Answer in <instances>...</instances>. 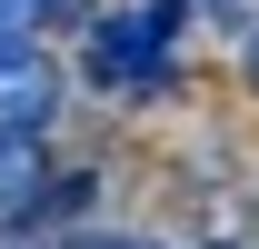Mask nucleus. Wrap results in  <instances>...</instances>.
<instances>
[{
  "label": "nucleus",
  "instance_id": "obj_6",
  "mask_svg": "<svg viewBox=\"0 0 259 249\" xmlns=\"http://www.w3.org/2000/svg\"><path fill=\"white\" fill-rule=\"evenodd\" d=\"M50 239H60V229H50L40 210H20V219H0V249H50Z\"/></svg>",
  "mask_w": 259,
  "mask_h": 249
},
{
  "label": "nucleus",
  "instance_id": "obj_3",
  "mask_svg": "<svg viewBox=\"0 0 259 249\" xmlns=\"http://www.w3.org/2000/svg\"><path fill=\"white\" fill-rule=\"evenodd\" d=\"M40 189H50V140H0V219L40 210Z\"/></svg>",
  "mask_w": 259,
  "mask_h": 249
},
{
  "label": "nucleus",
  "instance_id": "obj_4",
  "mask_svg": "<svg viewBox=\"0 0 259 249\" xmlns=\"http://www.w3.org/2000/svg\"><path fill=\"white\" fill-rule=\"evenodd\" d=\"M50 40V10L40 0H0V50H40Z\"/></svg>",
  "mask_w": 259,
  "mask_h": 249
},
{
  "label": "nucleus",
  "instance_id": "obj_1",
  "mask_svg": "<svg viewBox=\"0 0 259 249\" xmlns=\"http://www.w3.org/2000/svg\"><path fill=\"white\" fill-rule=\"evenodd\" d=\"M199 0H110L80 20V90L100 100H160L169 70H180V40H190Z\"/></svg>",
  "mask_w": 259,
  "mask_h": 249
},
{
  "label": "nucleus",
  "instance_id": "obj_7",
  "mask_svg": "<svg viewBox=\"0 0 259 249\" xmlns=\"http://www.w3.org/2000/svg\"><path fill=\"white\" fill-rule=\"evenodd\" d=\"M239 80H249V100H259V10H239Z\"/></svg>",
  "mask_w": 259,
  "mask_h": 249
},
{
  "label": "nucleus",
  "instance_id": "obj_5",
  "mask_svg": "<svg viewBox=\"0 0 259 249\" xmlns=\"http://www.w3.org/2000/svg\"><path fill=\"white\" fill-rule=\"evenodd\" d=\"M50 249H160L150 229H60Z\"/></svg>",
  "mask_w": 259,
  "mask_h": 249
},
{
  "label": "nucleus",
  "instance_id": "obj_9",
  "mask_svg": "<svg viewBox=\"0 0 259 249\" xmlns=\"http://www.w3.org/2000/svg\"><path fill=\"white\" fill-rule=\"evenodd\" d=\"M199 249H259V239H199Z\"/></svg>",
  "mask_w": 259,
  "mask_h": 249
},
{
  "label": "nucleus",
  "instance_id": "obj_2",
  "mask_svg": "<svg viewBox=\"0 0 259 249\" xmlns=\"http://www.w3.org/2000/svg\"><path fill=\"white\" fill-rule=\"evenodd\" d=\"M70 120V70L40 50H0V140H50Z\"/></svg>",
  "mask_w": 259,
  "mask_h": 249
},
{
  "label": "nucleus",
  "instance_id": "obj_8",
  "mask_svg": "<svg viewBox=\"0 0 259 249\" xmlns=\"http://www.w3.org/2000/svg\"><path fill=\"white\" fill-rule=\"evenodd\" d=\"M199 10H259V0H199Z\"/></svg>",
  "mask_w": 259,
  "mask_h": 249
}]
</instances>
